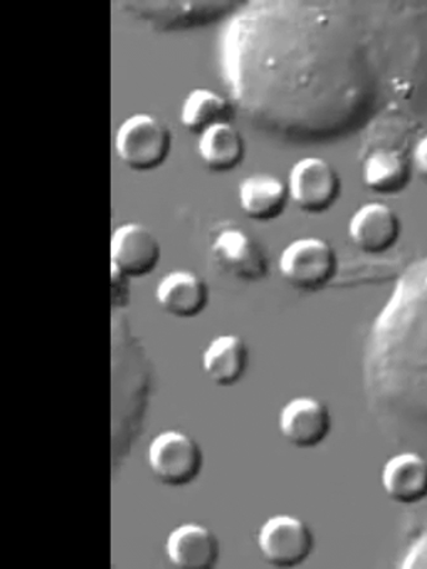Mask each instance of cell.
<instances>
[{"label":"cell","mask_w":427,"mask_h":569,"mask_svg":"<svg viewBox=\"0 0 427 569\" xmlns=\"http://www.w3.org/2000/svg\"><path fill=\"white\" fill-rule=\"evenodd\" d=\"M248 365V345L240 335L227 333L214 338L202 355V369L207 378L220 388H230L240 382Z\"/></svg>","instance_id":"9a60e30c"},{"label":"cell","mask_w":427,"mask_h":569,"mask_svg":"<svg viewBox=\"0 0 427 569\" xmlns=\"http://www.w3.org/2000/svg\"><path fill=\"white\" fill-rule=\"evenodd\" d=\"M111 279H113V303L119 305V307H125L127 302H129V277L125 276L123 272L119 271V269L111 267Z\"/></svg>","instance_id":"d6986e66"},{"label":"cell","mask_w":427,"mask_h":569,"mask_svg":"<svg viewBox=\"0 0 427 569\" xmlns=\"http://www.w3.org/2000/svg\"><path fill=\"white\" fill-rule=\"evenodd\" d=\"M279 273L299 291H318L327 287L338 272V256L327 240L302 237L282 249Z\"/></svg>","instance_id":"7a4b0ae2"},{"label":"cell","mask_w":427,"mask_h":569,"mask_svg":"<svg viewBox=\"0 0 427 569\" xmlns=\"http://www.w3.org/2000/svg\"><path fill=\"white\" fill-rule=\"evenodd\" d=\"M411 167L418 172L421 180L427 182V134L416 142L414 151H411Z\"/></svg>","instance_id":"ffe728a7"},{"label":"cell","mask_w":427,"mask_h":569,"mask_svg":"<svg viewBox=\"0 0 427 569\" xmlns=\"http://www.w3.org/2000/svg\"><path fill=\"white\" fill-rule=\"evenodd\" d=\"M165 552L172 566L181 569H211L220 558V541L200 522H185L169 533Z\"/></svg>","instance_id":"8fae6325"},{"label":"cell","mask_w":427,"mask_h":569,"mask_svg":"<svg viewBox=\"0 0 427 569\" xmlns=\"http://www.w3.org/2000/svg\"><path fill=\"white\" fill-rule=\"evenodd\" d=\"M111 267L129 278L150 276L161 259V246L150 228L123 222L115 228L110 243Z\"/></svg>","instance_id":"ba28073f"},{"label":"cell","mask_w":427,"mask_h":569,"mask_svg":"<svg viewBox=\"0 0 427 569\" xmlns=\"http://www.w3.org/2000/svg\"><path fill=\"white\" fill-rule=\"evenodd\" d=\"M257 546L264 561L277 568L301 566L311 556L315 537L301 518L278 515L259 528Z\"/></svg>","instance_id":"5b68a950"},{"label":"cell","mask_w":427,"mask_h":569,"mask_svg":"<svg viewBox=\"0 0 427 569\" xmlns=\"http://www.w3.org/2000/svg\"><path fill=\"white\" fill-rule=\"evenodd\" d=\"M238 201L242 212L252 220H277L288 206L287 182L267 172L244 177L238 186Z\"/></svg>","instance_id":"5bb4252c"},{"label":"cell","mask_w":427,"mask_h":569,"mask_svg":"<svg viewBox=\"0 0 427 569\" xmlns=\"http://www.w3.org/2000/svg\"><path fill=\"white\" fill-rule=\"evenodd\" d=\"M232 101L218 91L197 88L188 91L182 100L180 120L191 133L201 134L211 126L230 121Z\"/></svg>","instance_id":"ac0fdd59"},{"label":"cell","mask_w":427,"mask_h":569,"mask_svg":"<svg viewBox=\"0 0 427 569\" xmlns=\"http://www.w3.org/2000/svg\"><path fill=\"white\" fill-rule=\"evenodd\" d=\"M120 8L156 29L198 27L232 14L240 3L232 2H120Z\"/></svg>","instance_id":"52a82bcc"},{"label":"cell","mask_w":427,"mask_h":569,"mask_svg":"<svg viewBox=\"0 0 427 569\" xmlns=\"http://www.w3.org/2000/svg\"><path fill=\"white\" fill-rule=\"evenodd\" d=\"M385 495L399 505H416L427 498V460L415 451L391 456L380 472Z\"/></svg>","instance_id":"4fadbf2b"},{"label":"cell","mask_w":427,"mask_h":569,"mask_svg":"<svg viewBox=\"0 0 427 569\" xmlns=\"http://www.w3.org/2000/svg\"><path fill=\"white\" fill-rule=\"evenodd\" d=\"M332 419L328 406L312 396H298L282 406L279 433L297 449H314L327 439Z\"/></svg>","instance_id":"9c48e42d"},{"label":"cell","mask_w":427,"mask_h":569,"mask_svg":"<svg viewBox=\"0 0 427 569\" xmlns=\"http://www.w3.org/2000/svg\"><path fill=\"white\" fill-rule=\"evenodd\" d=\"M156 299L167 313L180 319L198 317L208 305L210 291L198 273L176 269L157 283Z\"/></svg>","instance_id":"7c38bea8"},{"label":"cell","mask_w":427,"mask_h":569,"mask_svg":"<svg viewBox=\"0 0 427 569\" xmlns=\"http://www.w3.org/2000/svg\"><path fill=\"white\" fill-rule=\"evenodd\" d=\"M169 126L155 114L135 113L116 129L113 147L117 157L136 171L160 167L171 151Z\"/></svg>","instance_id":"6da1fadb"},{"label":"cell","mask_w":427,"mask_h":569,"mask_svg":"<svg viewBox=\"0 0 427 569\" xmlns=\"http://www.w3.org/2000/svg\"><path fill=\"white\" fill-rule=\"evenodd\" d=\"M398 212L384 202H368L350 218L348 232L354 246L370 256L390 251L400 237Z\"/></svg>","instance_id":"30bf717a"},{"label":"cell","mask_w":427,"mask_h":569,"mask_svg":"<svg viewBox=\"0 0 427 569\" xmlns=\"http://www.w3.org/2000/svg\"><path fill=\"white\" fill-rule=\"evenodd\" d=\"M211 258L221 272L240 281L259 282L269 273L261 243L240 227L224 228L214 237Z\"/></svg>","instance_id":"8992f818"},{"label":"cell","mask_w":427,"mask_h":569,"mask_svg":"<svg viewBox=\"0 0 427 569\" xmlns=\"http://www.w3.org/2000/svg\"><path fill=\"white\" fill-rule=\"evenodd\" d=\"M147 461L162 485L182 487L200 476L205 457L200 445L185 431L165 430L151 440Z\"/></svg>","instance_id":"3957f363"},{"label":"cell","mask_w":427,"mask_h":569,"mask_svg":"<svg viewBox=\"0 0 427 569\" xmlns=\"http://www.w3.org/2000/svg\"><path fill=\"white\" fill-rule=\"evenodd\" d=\"M289 200L308 213L328 211L337 204L342 182L335 167L322 157H304L289 170Z\"/></svg>","instance_id":"277c9868"},{"label":"cell","mask_w":427,"mask_h":569,"mask_svg":"<svg viewBox=\"0 0 427 569\" xmlns=\"http://www.w3.org/2000/svg\"><path fill=\"white\" fill-rule=\"evenodd\" d=\"M411 161L398 150L370 152L363 164V180L368 190L380 196H398L411 181Z\"/></svg>","instance_id":"2e32d148"},{"label":"cell","mask_w":427,"mask_h":569,"mask_svg":"<svg viewBox=\"0 0 427 569\" xmlns=\"http://www.w3.org/2000/svg\"><path fill=\"white\" fill-rule=\"evenodd\" d=\"M197 152L211 171H230L241 164L246 141L237 127L224 121L198 134Z\"/></svg>","instance_id":"e0dca14e"}]
</instances>
